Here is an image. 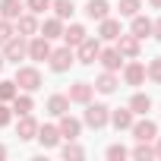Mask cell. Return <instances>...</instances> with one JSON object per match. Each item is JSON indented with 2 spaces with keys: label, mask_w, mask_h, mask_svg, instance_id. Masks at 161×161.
<instances>
[{
  "label": "cell",
  "mask_w": 161,
  "mask_h": 161,
  "mask_svg": "<svg viewBox=\"0 0 161 161\" xmlns=\"http://www.w3.org/2000/svg\"><path fill=\"white\" fill-rule=\"evenodd\" d=\"M22 13H25V3H22V0H0V19L16 22Z\"/></svg>",
  "instance_id": "obj_13"
},
{
  "label": "cell",
  "mask_w": 161,
  "mask_h": 161,
  "mask_svg": "<svg viewBox=\"0 0 161 161\" xmlns=\"http://www.w3.org/2000/svg\"><path fill=\"white\" fill-rule=\"evenodd\" d=\"M130 155H133V158H139V161H148V158H155V148H152L148 142H139Z\"/></svg>",
  "instance_id": "obj_29"
},
{
  "label": "cell",
  "mask_w": 161,
  "mask_h": 161,
  "mask_svg": "<svg viewBox=\"0 0 161 161\" xmlns=\"http://www.w3.org/2000/svg\"><path fill=\"white\" fill-rule=\"evenodd\" d=\"M86 123H89L92 130L108 126V123H111V108H104V104H86Z\"/></svg>",
  "instance_id": "obj_3"
},
{
  "label": "cell",
  "mask_w": 161,
  "mask_h": 161,
  "mask_svg": "<svg viewBox=\"0 0 161 161\" xmlns=\"http://www.w3.org/2000/svg\"><path fill=\"white\" fill-rule=\"evenodd\" d=\"M145 76L152 79V82H158V86H161V57H155V60L145 66Z\"/></svg>",
  "instance_id": "obj_30"
},
{
  "label": "cell",
  "mask_w": 161,
  "mask_h": 161,
  "mask_svg": "<svg viewBox=\"0 0 161 161\" xmlns=\"http://www.w3.org/2000/svg\"><path fill=\"white\" fill-rule=\"evenodd\" d=\"M51 51H54V47H51V38L35 35V38L29 41V54H25V57H32L35 63H41V60H47V57H51Z\"/></svg>",
  "instance_id": "obj_4"
},
{
  "label": "cell",
  "mask_w": 161,
  "mask_h": 161,
  "mask_svg": "<svg viewBox=\"0 0 161 161\" xmlns=\"http://www.w3.org/2000/svg\"><path fill=\"white\" fill-rule=\"evenodd\" d=\"M152 35L161 41V19H155V22H152Z\"/></svg>",
  "instance_id": "obj_37"
},
{
  "label": "cell",
  "mask_w": 161,
  "mask_h": 161,
  "mask_svg": "<svg viewBox=\"0 0 161 161\" xmlns=\"http://www.w3.org/2000/svg\"><path fill=\"white\" fill-rule=\"evenodd\" d=\"M25 54H29V41H25V35H13V38L3 44V60H13V63H19Z\"/></svg>",
  "instance_id": "obj_2"
},
{
  "label": "cell",
  "mask_w": 161,
  "mask_h": 161,
  "mask_svg": "<svg viewBox=\"0 0 161 161\" xmlns=\"http://www.w3.org/2000/svg\"><path fill=\"white\" fill-rule=\"evenodd\" d=\"M60 139H79V133H82V123H79L76 117H69V111L66 114H60Z\"/></svg>",
  "instance_id": "obj_10"
},
{
  "label": "cell",
  "mask_w": 161,
  "mask_h": 161,
  "mask_svg": "<svg viewBox=\"0 0 161 161\" xmlns=\"http://www.w3.org/2000/svg\"><path fill=\"white\" fill-rule=\"evenodd\" d=\"M148 3H152V7H155V10H161V0H148Z\"/></svg>",
  "instance_id": "obj_39"
},
{
  "label": "cell",
  "mask_w": 161,
  "mask_h": 161,
  "mask_svg": "<svg viewBox=\"0 0 161 161\" xmlns=\"http://www.w3.org/2000/svg\"><path fill=\"white\" fill-rule=\"evenodd\" d=\"M66 111H69V98H66V95H51V98H47V114L60 117V114H66Z\"/></svg>",
  "instance_id": "obj_24"
},
{
  "label": "cell",
  "mask_w": 161,
  "mask_h": 161,
  "mask_svg": "<svg viewBox=\"0 0 161 161\" xmlns=\"http://www.w3.org/2000/svg\"><path fill=\"white\" fill-rule=\"evenodd\" d=\"M82 155H86V152H82V148H79V145H76L73 139H69V142L63 145V158H82Z\"/></svg>",
  "instance_id": "obj_35"
},
{
  "label": "cell",
  "mask_w": 161,
  "mask_h": 161,
  "mask_svg": "<svg viewBox=\"0 0 161 161\" xmlns=\"http://www.w3.org/2000/svg\"><path fill=\"white\" fill-rule=\"evenodd\" d=\"M35 133H38V120H35L32 114H19V123H16V136H19L22 142H29V139H35Z\"/></svg>",
  "instance_id": "obj_12"
},
{
  "label": "cell",
  "mask_w": 161,
  "mask_h": 161,
  "mask_svg": "<svg viewBox=\"0 0 161 161\" xmlns=\"http://www.w3.org/2000/svg\"><path fill=\"white\" fill-rule=\"evenodd\" d=\"M108 10H111L108 0H89V3H86V16H89V19H98V22L108 16Z\"/></svg>",
  "instance_id": "obj_20"
},
{
  "label": "cell",
  "mask_w": 161,
  "mask_h": 161,
  "mask_svg": "<svg viewBox=\"0 0 161 161\" xmlns=\"http://www.w3.org/2000/svg\"><path fill=\"white\" fill-rule=\"evenodd\" d=\"M117 35H120V19L104 16L101 25H98V38H104V41H117Z\"/></svg>",
  "instance_id": "obj_15"
},
{
  "label": "cell",
  "mask_w": 161,
  "mask_h": 161,
  "mask_svg": "<svg viewBox=\"0 0 161 161\" xmlns=\"http://www.w3.org/2000/svg\"><path fill=\"white\" fill-rule=\"evenodd\" d=\"M117 51H120L126 60H136V57H139V38H136L133 32H130V35L120 32V35H117Z\"/></svg>",
  "instance_id": "obj_8"
},
{
  "label": "cell",
  "mask_w": 161,
  "mask_h": 161,
  "mask_svg": "<svg viewBox=\"0 0 161 161\" xmlns=\"http://www.w3.org/2000/svg\"><path fill=\"white\" fill-rule=\"evenodd\" d=\"M76 47H79V63H86V66H89V63H95V60H98L101 41H98V38H89V35H86L82 41L76 44Z\"/></svg>",
  "instance_id": "obj_6"
},
{
  "label": "cell",
  "mask_w": 161,
  "mask_h": 161,
  "mask_svg": "<svg viewBox=\"0 0 161 161\" xmlns=\"http://www.w3.org/2000/svg\"><path fill=\"white\" fill-rule=\"evenodd\" d=\"M92 92H95L92 82H73L66 98H69V104H73V101H76V104H89V101H92Z\"/></svg>",
  "instance_id": "obj_9"
},
{
  "label": "cell",
  "mask_w": 161,
  "mask_h": 161,
  "mask_svg": "<svg viewBox=\"0 0 161 161\" xmlns=\"http://www.w3.org/2000/svg\"><path fill=\"white\" fill-rule=\"evenodd\" d=\"M13 35H16V29L10 25V19H0V47H3V44H7Z\"/></svg>",
  "instance_id": "obj_31"
},
{
  "label": "cell",
  "mask_w": 161,
  "mask_h": 161,
  "mask_svg": "<svg viewBox=\"0 0 161 161\" xmlns=\"http://www.w3.org/2000/svg\"><path fill=\"white\" fill-rule=\"evenodd\" d=\"M13 120V108H7V101H0V126H7Z\"/></svg>",
  "instance_id": "obj_36"
},
{
  "label": "cell",
  "mask_w": 161,
  "mask_h": 161,
  "mask_svg": "<svg viewBox=\"0 0 161 161\" xmlns=\"http://www.w3.org/2000/svg\"><path fill=\"white\" fill-rule=\"evenodd\" d=\"M47 63H51V69H54V73H66V69L76 63V57H73V51H69V47H57V51H51Z\"/></svg>",
  "instance_id": "obj_5"
},
{
  "label": "cell",
  "mask_w": 161,
  "mask_h": 161,
  "mask_svg": "<svg viewBox=\"0 0 161 161\" xmlns=\"http://www.w3.org/2000/svg\"><path fill=\"white\" fill-rule=\"evenodd\" d=\"M16 95H19V86L13 79H3V82H0V101H13Z\"/></svg>",
  "instance_id": "obj_28"
},
{
  "label": "cell",
  "mask_w": 161,
  "mask_h": 161,
  "mask_svg": "<svg viewBox=\"0 0 161 161\" xmlns=\"http://www.w3.org/2000/svg\"><path fill=\"white\" fill-rule=\"evenodd\" d=\"M0 69H3V54H0Z\"/></svg>",
  "instance_id": "obj_41"
},
{
  "label": "cell",
  "mask_w": 161,
  "mask_h": 161,
  "mask_svg": "<svg viewBox=\"0 0 161 161\" xmlns=\"http://www.w3.org/2000/svg\"><path fill=\"white\" fill-rule=\"evenodd\" d=\"M155 158H161V139L155 142Z\"/></svg>",
  "instance_id": "obj_38"
},
{
  "label": "cell",
  "mask_w": 161,
  "mask_h": 161,
  "mask_svg": "<svg viewBox=\"0 0 161 161\" xmlns=\"http://www.w3.org/2000/svg\"><path fill=\"white\" fill-rule=\"evenodd\" d=\"M130 111H133V114H142V117H145V114L152 111V98H148V95H142V92H136V95L130 98Z\"/></svg>",
  "instance_id": "obj_23"
},
{
  "label": "cell",
  "mask_w": 161,
  "mask_h": 161,
  "mask_svg": "<svg viewBox=\"0 0 161 161\" xmlns=\"http://www.w3.org/2000/svg\"><path fill=\"white\" fill-rule=\"evenodd\" d=\"M63 41H66V47H76L79 41L86 38V29L82 25H69V29H63V35H60Z\"/></svg>",
  "instance_id": "obj_27"
},
{
  "label": "cell",
  "mask_w": 161,
  "mask_h": 161,
  "mask_svg": "<svg viewBox=\"0 0 161 161\" xmlns=\"http://www.w3.org/2000/svg\"><path fill=\"white\" fill-rule=\"evenodd\" d=\"M98 63H101L104 69L117 73V69L123 66V54H120L117 47H104V51H98Z\"/></svg>",
  "instance_id": "obj_11"
},
{
  "label": "cell",
  "mask_w": 161,
  "mask_h": 161,
  "mask_svg": "<svg viewBox=\"0 0 161 161\" xmlns=\"http://www.w3.org/2000/svg\"><path fill=\"white\" fill-rule=\"evenodd\" d=\"M13 82H16L22 92H38V89H41V73H38L35 66H19Z\"/></svg>",
  "instance_id": "obj_1"
},
{
  "label": "cell",
  "mask_w": 161,
  "mask_h": 161,
  "mask_svg": "<svg viewBox=\"0 0 161 161\" xmlns=\"http://www.w3.org/2000/svg\"><path fill=\"white\" fill-rule=\"evenodd\" d=\"M41 35L51 38V41L60 38V35H63V19H57V16H54V19H44V22H41Z\"/></svg>",
  "instance_id": "obj_22"
},
{
  "label": "cell",
  "mask_w": 161,
  "mask_h": 161,
  "mask_svg": "<svg viewBox=\"0 0 161 161\" xmlns=\"http://www.w3.org/2000/svg\"><path fill=\"white\" fill-rule=\"evenodd\" d=\"M10 104H13V114H32V111H35V101H32L29 92H25V95H16Z\"/></svg>",
  "instance_id": "obj_25"
},
{
  "label": "cell",
  "mask_w": 161,
  "mask_h": 161,
  "mask_svg": "<svg viewBox=\"0 0 161 161\" xmlns=\"http://www.w3.org/2000/svg\"><path fill=\"white\" fill-rule=\"evenodd\" d=\"M123 82H126V86H142V82H145V66L136 63V60L126 63V66H123Z\"/></svg>",
  "instance_id": "obj_14"
},
{
  "label": "cell",
  "mask_w": 161,
  "mask_h": 161,
  "mask_svg": "<svg viewBox=\"0 0 161 161\" xmlns=\"http://www.w3.org/2000/svg\"><path fill=\"white\" fill-rule=\"evenodd\" d=\"M104 155H108V161H123V158H126V155H130V152H126V148H123V145H111V148H108V152H104Z\"/></svg>",
  "instance_id": "obj_33"
},
{
  "label": "cell",
  "mask_w": 161,
  "mask_h": 161,
  "mask_svg": "<svg viewBox=\"0 0 161 161\" xmlns=\"http://www.w3.org/2000/svg\"><path fill=\"white\" fill-rule=\"evenodd\" d=\"M111 123H114L117 130H130V126H133V111H130V108H117V111H111Z\"/></svg>",
  "instance_id": "obj_19"
},
{
  "label": "cell",
  "mask_w": 161,
  "mask_h": 161,
  "mask_svg": "<svg viewBox=\"0 0 161 161\" xmlns=\"http://www.w3.org/2000/svg\"><path fill=\"white\" fill-rule=\"evenodd\" d=\"M139 13V0H120V16H136Z\"/></svg>",
  "instance_id": "obj_32"
},
{
  "label": "cell",
  "mask_w": 161,
  "mask_h": 161,
  "mask_svg": "<svg viewBox=\"0 0 161 161\" xmlns=\"http://www.w3.org/2000/svg\"><path fill=\"white\" fill-rule=\"evenodd\" d=\"M133 139L136 142H152V139H158V126H155V120H133Z\"/></svg>",
  "instance_id": "obj_7"
},
{
  "label": "cell",
  "mask_w": 161,
  "mask_h": 161,
  "mask_svg": "<svg viewBox=\"0 0 161 161\" xmlns=\"http://www.w3.org/2000/svg\"><path fill=\"white\" fill-rule=\"evenodd\" d=\"M38 32V19H35V13H22L19 19H16V35H35Z\"/></svg>",
  "instance_id": "obj_17"
},
{
  "label": "cell",
  "mask_w": 161,
  "mask_h": 161,
  "mask_svg": "<svg viewBox=\"0 0 161 161\" xmlns=\"http://www.w3.org/2000/svg\"><path fill=\"white\" fill-rule=\"evenodd\" d=\"M117 86H120V79H117V76H114L111 69H104V73H101V76L95 79V89H98L101 95H111V92H114Z\"/></svg>",
  "instance_id": "obj_18"
},
{
  "label": "cell",
  "mask_w": 161,
  "mask_h": 161,
  "mask_svg": "<svg viewBox=\"0 0 161 161\" xmlns=\"http://www.w3.org/2000/svg\"><path fill=\"white\" fill-rule=\"evenodd\" d=\"M0 158H7V145H0Z\"/></svg>",
  "instance_id": "obj_40"
},
{
  "label": "cell",
  "mask_w": 161,
  "mask_h": 161,
  "mask_svg": "<svg viewBox=\"0 0 161 161\" xmlns=\"http://www.w3.org/2000/svg\"><path fill=\"white\" fill-rule=\"evenodd\" d=\"M44 10H51V0H29V13H35V16H41Z\"/></svg>",
  "instance_id": "obj_34"
},
{
  "label": "cell",
  "mask_w": 161,
  "mask_h": 161,
  "mask_svg": "<svg viewBox=\"0 0 161 161\" xmlns=\"http://www.w3.org/2000/svg\"><path fill=\"white\" fill-rule=\"evenodd\" d=\"M35 139L41 142V148H54V145L60 142V130H57V126H38Z\"/></svg>",
  "instance_id": "obj_16"
},
{
  "label": "cell",
  "mask_w": 161,
  "mask_h": 161,
  "mask_svg": "<svg viewBox=\"0 0 161 161\" xmlns=\"http://www.w3.org/2000/svg\"><path fill=\"white\" fill-rule=\"evenodd\" d=\"M51 10H54V16H57V19H69V16L76 13L73 0H51Z\"/></svg>",
  "instance_id": "obj_26"
},
{
  "label": "cell",
  "mask_w": 161,
  "mask_h": 161,
  "mask_svg": "<svg viewBox=\"0 0 161 161\" xmlns=\"http://www.w3.org/2000/svg\"><path fill=\"white\" fill-rule=\"evenodd\" d=\"M130 32H133V35L142 41L145 35H152V19H145V16H139V13H136V16H133V25H130Z\"/></svg>",
  "instance_id": "obj_21"
}]
</instances>
